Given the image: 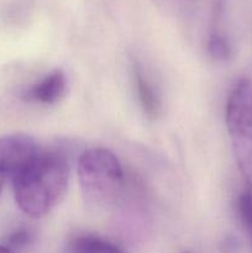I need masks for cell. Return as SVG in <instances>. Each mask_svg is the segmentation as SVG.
Returning <instances> with one entry per match:
<instances>
[{
    "mask_svg": "<svg viewBox=\"0 0 252 253\" xmlns=\"http://www.w3.org/2000/svg\"><path fill=\"white\" fill-rule=\"evenodd\" d=\"M67 90L66 74L61 69H54L39 82L30 86L26 99L41 104H56L64 96Z\"/></svg>",
    "mask_w": 252,
    "mask_h": 253,
    "instance_id": "5b68a950",
    "label": "cell"
},
{
    "mask_svg": "<svg viewBox=\"0 0 252 253\" xmlns=\"http://www.w3.org/2000/svg\"><path fill=\"white\" fill-rule=\"evenodd\" d=\"M30 232L26 230L21 229L17 230V231L12 232L9 237H7V245H9V249L11 247H21L25 246L26 244H29L30 241Z\"/></svg>",
    "mask_w": 252,
    "mask_h": 253,
    "instance_id": "8fae6325",
    "label": "cell"
},
{
    "mask_svg": "<svg viewBox=\"0 0 252 253\" xmlns=\"http://www.w3.org/2000/svg\"><path fill=\"white\" fill-rule=\"evenodd\" d=\"M79 184L89 200L99 204L115 202L123 188L124 173L118 157L105 148L84 151L78 160Z\"/></svg>",
    "mask_w": 252,
    "mask_h": 253,
    "instance_id": "3957f363",
    "label": "cell"
},
{
    "mask_svg": "<svg viewBox=\"0 0 252 253\" xmlns=\"http://www.w3.org/2000/svg\"><path fill=\"white\" fill-rule=\"evenodd\" d=\"M4 183H5V178L2 175H0V193H1L2 188H4Z\"/></svg>",
    "mask_w": 252,
    "mask_h": 253,
    "instance_id": "4fadbf2b",
    "label": "cell"
},
{
    "mask_svg": "<svg viewBox=\"0 0 252 253\" xmlns=\"http://www.w3.org/2000/svg\"><path fill=\"white\" fill-rule=\"evenodd\" d=\"M0 253H15L11 249L7 246H0Z\"/></svg>",
    "mask_w": 252,
    "mask_h": 253,
    "instance_id": "7c38bea8",
    "label": "cell"
},
{
    "mask_svg": "<svg viewBox=\"0 0 252 253\" xmlns=\"http://www.w3.org/2000/svg\"><path fill=\"white\" fill-rule=\"evenodd\" d=\"M208 54L215 61L224 62L231 58L232 47L226 36L220 32H212L207 43Z\"/></svg>",
    "mask_w": 252,
    "mask_h": 253,
    "instance_id": "ba28073f",
    "label": "cell"
},
{
    "mask_svg": "<svg viewBox=\"0 0 252 253\" xmlns=\"http://www.w3.org/2000/svg\"><path fill=\"white\" fill-rule=\"evenodd\" d=\"M187 253H190V252H187Z\"/></svg>",
    "mask_w": 252,
    "mask_h": 253,
    "instance_id": "5bb4252c",
    "label": "cell"
},
{
    "mask_svg": "<svg viewBox=\"0 0 252 253\" xmlns=\"http://www.w3.org/2000/svg\"><path fill=\"white\" fill-rule=\"evenodd\" d=\"M133 81H135L136 90H137L138 101L141 104L145 115L150 119H157L161 113V99L155 86L151 83L148 77L143 72L142 67L138 63L133 64Z\"/></svg>",
    "mask_w": 252,
    "mask_h": 253,
    "instance_id": "8992f818",
    "label": "cell"
},
{
    "mask_svg": "<svg viewBox=\"0 0 252 253\" xmlns=\"http://www.w3.org/2000/svg\"><path fill=\"white\" fill-rule=\"evenodd\" d=\"M226 126L246 190L252 193V79L242 78L232 89L226 104Z\"/></svg>",
    "mask_w": 252,
    "mask_h": 253,
    "instance_id": "7a4b0ae2",
    "label": "cell"
},
{
    "mask_svg": "<svg viewBox=\"0 0 252 253\" xmlns=\"http://www.w3.org/2000/svg\"><path fill=\"white\" fill-rule=\"evenodd\" d=\"M160 11L169 16H182L194 7L199 0H151Z\"/></svg>",
    "mask_w": 252,
    "mask_h": 253,
    "instance_id": "9c48e42d",
    "label": "cell"
},
{
    "mask_svg": "<svg viewBox=\"0 0 252 253\" xmlns=\"http://www.w3.org/2000/svg\"><path fill=\"white\" fill-rule=\"evenodd\" d=\"M73 253H124L118 245L95 235H82L72 242Z\"/></svg>",
    "mask_w": 252,
    "mask_h": 253,
    "instance_id": "52a82bcc",
    "label": "cell"
},
{
    "mask_svg": "<svg viewBox=\"0 0 252 253\" xmlns=\"http://www.w3.org/2000/svg\"><path fill=\"white\" fill-rule=\"evenodd\" d=\"M237 209H239L240 219L242 225L246 230L247 235L250 237V241L252 244V193L249 190H245L241 193L237 202Z\"/></svg>",
    "mask_w": 252,
    "mask_h": 253,
    "instance_id": "30bf717a",
    "label": "cell"
},
{
    "mask_svg": "<svg viewBox=\"0 0 252 253\" xmlns=\"http://www.w3.org/2000/svg\"><path fill=\"white\" fill-rule=\"evenodd\" d=\"M69 163L63 153L42 151L34 162L12 178L17 207L30 217H43L64 198Z\"/></svg>",
    "mask_w": 252,
    "mask_h": 253,
    "instance_id": "6da1fadb",
    "label": "cell"
},
{
    "mask_svg": "<svg viewBox=\"0 0 252 253\" xmlns=\"http://www.w3.org/2000/svg\"><path fill=\"white\" fill-rule=\"evenodd\" d=\"M36 141L25 133L0 137V175H10L14 178L29 167L40 155Z\"/></svg>",
    "mask_w": 252,
    "mask_h": 253,
    "instance_id": "277c9868",
    "label": "cell"
}]
</instances>
